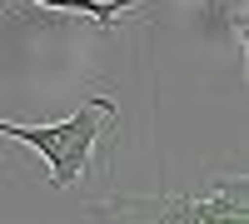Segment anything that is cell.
I'll return each mask as SVG.
<instances>
[{
    "label": "cell",
    "instance_id": "2",
    "mask_svg": "<svg viewBox=\"0 0 249 224\" xmlns=\"http://www.w3.org/2000/svg\"><path fill=\"white\" fill-rule=\"evenodd\" d=\"M85 214L95 224H249L244 174L214 179L204 194H150V199L105 194Z\"/></svg>",
    "mask_w": 249,
    "mask_h": 224
},
{
    "label": "cell",
    "instance_id": "3",
    "mask_svg": "<svg viewBox=\"0 0 249 224\" xmlns=\"http://www.w3.org/2000/svg\"><path fill=\"white\" fill-rule=\"evenodd\" d=\"M40 10H70V15H90L100 30H115L124 10H135L140 0H30Z\"/></svg>",
    "mask_w": 249,
    "mask_h": 224
},
{
    "label": "cell",
    "instance_id": "1",
    "mask_svg": "<svg viewBox=\"0 0 249 224\" xmlns=\"http://www.w3.org/2000/svg\"><path fill=\"white\" fill-rule=\"evenodd\" d=\"M115 115L120 110H115L110 95H90V100H80L75 115L55 120V125H10V120H0V139H15V145H30L35 155H45L50 185L70 190L90 170V159L100 150V135L115 125Z\"/></svg>",
    "mask_w": 249,
    "mask_h": 224
}]
</instances>
